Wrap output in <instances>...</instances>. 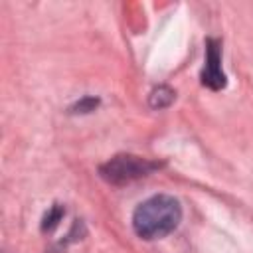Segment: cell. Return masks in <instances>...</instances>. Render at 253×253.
I'll return each instance as SVG.
<instances>
[{"label":"cell","mask_w":253,"mask_h":253,"mask_svg":"<svg viewBox=\"0 0 253 253\" xmlns=\"http://www.w3.org/2000/svg\"><path fill=\"white\" fill-rule=\"evenodd\" d=\"M182 219V206L174 196L156 194L140 202L132 211V229L138 237L152 241L172 233Z\"/></svg>","instance_id":"cell-1"},{"label":"cell","mask_w":253,"mask_h":253,"mask_svg":"<svg viewBox=\"0 0 253 253\" xmlns=\"http://www.w3.org/2000/svg\"><path fill=\"white\" fill-rule=\"evenodd\" d=\"M160 164L136 154H117L99 166V174L113 186H125L154 172Z\"/></svg>","instance_id":"cell-2"},{"label":"cell","mask_w":253,"mask_h":253,"mask_svg":"<svg viewBox=\"0 0 253 253\" xmlns=\"http://www.w3.org/2000/svg\"><path fill=\"white\" fill-rule=\"evenodd\" d=\"M200 79H202V85L211 91H219L227 85V77L221 67V42L215 38L206 40V61H204Z\"/></svg>","instance_id":"cell-3"},{"label":"cell","mask_w":253,"mask_h":253,"mask_svg":"<svg viewBox=\"0 0 253 253\" xmlns=\"http://www.w3.org/2000/svg\"><path fill=\"white\" fill-rule=\"evenodd\" d=\"M174 97H176V93L170 89V87H166V85H160V87H156L152 93H150V107L152 109H164V107H168L172 101H174Z\"/></svg>","instance_id":"cell-4"},{"label":"cell","mask_w":253,"mask_h":253,"mask_svg":"<svg viewBox=\"0 0 253 253\" xmlns=\"http://www.w3.org/2000/svg\"><path fill=\"white\" fill-rule=\"evenodd\" d=\"M63 213H65V210H63L59 204L51 206V208H49V211L45 213L43 221H42V229H43V231H51V229H53V227L63 219Z\"/></svg>","instance_id":"cell-5"},{"label":"cell","mask_w":253,"mask_h":253,"mask_svg":"<svg viewBox=\"0 0 253 253\" xmlns=\"http://www.w3.org/2000/svg\"><path fill=\"white\" fill-rule=\"evenodd\" d=\"M97 105H99V99L87 95V97H83L81 101H77V103L71 107V113H91V111L97 109Z\"/></svg>","instance_id":"cell-6"}]
</instances>
